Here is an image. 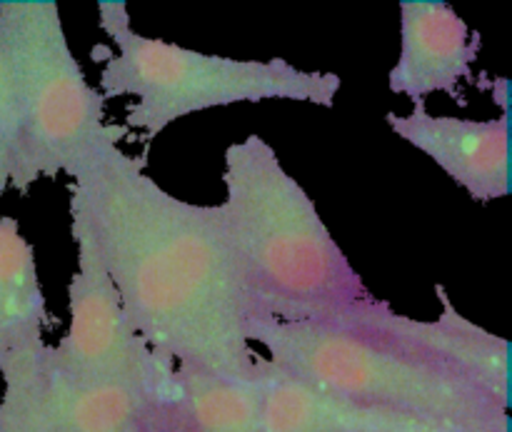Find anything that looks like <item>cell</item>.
I'll use <instances>...</instances> for the list:
<instances>
[{
    "label": "cell",
    "instance_id": "1",
    "mask_svg": "<svg viewBox=\"0 0 512 432\" xmlns=\"http://www.w3.org/2000/svg\"><path fill=\"white\" fill-rule=\"evenodd\" d=\"M70 223L93 240L125 318L180 368L250 380L260 355L243 275L218 205H193L145 173V153L95 148L70 170Z\"/></svg>",
    "mask_w": 512,
    "mask_h": 432
},
{
    "label": "cell",
    "instance_id": "2",
    "mask_svg": "<svg viewBox=\"0 0 512 432\" xmlns=\"http://www.w3.org/2000/svg\"><path fill=\"white\" fill-rule=\"evenodd\" d=\"M223 215L253 318L338 323L375 295L330 235L310 195L260 135L225 148Z\"/></svg>",
    "mask_w": 512,
    "mask_h": 432
},
{
    "label": "cell",
    "instance_id": "3",
    "mask_svg": "<svg viewBox=\"0 0 512 432\" xmlns=\"http://www.w3.org/2000/svg\"><path fill=\"white\" fill-rule=\"evenodd\" d=\"M248 343H258L278 368L348 403L510 432V408L433 355L368 325L250 318Z\"/></svg>",
    "mask_w": 512,
    "mask_h": 432
},
{
    "label": "cell",
    "instance_id": "4",
    "mask_svg": "<svg viewBox=\"0 0 512 432\" xmlns=\"http://www.w3.org/2000/svg\"><path fill=\"white\" fill-rule=\"evenodd\" d=\"M118 53L105 45L100 70L103 98H133L125 110V128L153 140L185 115L235 103L298 100L333 108L343 85L335 73H308L283 58L233 60L180 48L160 38H145L133 28L110 35Z\"/></svg>",
    "mask_w": 512,
    "mask_h": 432
},
{
    "label": "cell",
    "instance_id": "5",
    "mask_svg": "<svg viewBox=\"0 0 512 432\" xmlns=\"http://www.w3.org/2000/svg\"><path fill=\"white\" fill-rule=\"evenodd\" d=\"M0 40L18 85L23 145L13 190L70 173L105 143H120L125 125L105 123V98L85 80L65 38L60 10L40 0L0 3Z\"/></svg>",
    "mask_w": 512,
    "mask_h": 432
},
{
    "label": "cell",
    "instance_id": "6",
    "mask_svg": "<svg viewBox=\"0 0 512 432\" xmlns=\"http://www.w3.org/2000/svg\"><path fill=\"white\" fill-rule=\"evenodd\" d=\"M70 233L78 248V270L68 285L70 323L58 345H45L48 363L78 383L118 385L160 403L175 365L160 360L128 323L88 233L75 223Z\"/></svg>",
    "mask_w": 512,
    "mask_h": 432
},
{
    "label": "cell",
    "instance_id": "7",
    "mask_svg": "<svg viewBox=\"0 0 512 432\" xmlns=\"http://www.w3.org/2000/svg\"><path fill=\"white\" fill-rule=\"evenodd\" d=\"M0 375V432H158V400L65 378L45 348L5 365Z\"/></svg>",
    "mask_w": 512,
    "mask_h": 432
},
{
    "label": "cell",
    "instance_id": "8",
    "mask_svg": "<svg viewBox=\"0 0 512 432\" xmlns=\"http://www.w3.org/2000/svg\"><path fill=\"white\" fill-rule=\"evenodd\" d=\"M393 133L428 155L478 203L510 195V128L508 118L468 120L433 115L425 103L413 113H388Z\"/></svg>",
    "mask_w": 512,
    "mask_h": 432
},
{
    "label": "cell",
    "instance_id": "9",
    "mask_svg": "<svg viewBox=\"0 0 512 432\" xmlns=\"http://www.w3.org/2000/svg\"><path fill=\"white\" fill-rule=\"evenodd\" d=\"M443 313L438 320H415L390 308L385 300L375 298L345 323H360L380 333L393 335L423 353L433 355L443 365L453 368L470 383L510 408V345L500 335L488 333L473 320L463 318L438 288Z\"/></svg>",
    "mask_w": 512,
    "mask_h": 432
},
{
    "label": "cell",
    "instance_id": "10",
    "mask_svg": "<svg viewBox=\"0 0 512 432\" xmlns=\"http://www.w3.org/2000/svg\"><path fill=\"white\" fill-rule=\"evenodd\" d=\"M480 40L448 3H400V55L388 73V88L420 100L430 93L458 95V85L473 75Z\"/></svg>",
    "mask_w": 512,
    "mask_h": 432
},
{
    "label": "cell",
    "instance_id": "11",
    "mask_svg": "<svg viewBox=\"0 0 512 432\" xmlns=\"http://www.w3.org/2000/svg\"><path fill=\"white\" fill-rule=\"evenodd\" d=\"M260 378L175 365L158 403V432H260Z\"/></svg>",
    "mask_w": 512,
    "mask_h": 432
},
{
    "label": "cell",
    "instance_id": "12",
    "mask_svg": "<svg viewBox=\"0 0 512 432\" xmlns=\"http://www.w3.org/2000/svg\"><path fill=\"white\" fill-rule=\"evenodd\" d=\"M48 323L35 253L13 218L0 215V368L45 348Z\"/></svg>",
    "mask_w": 512,
    "mask_h": 432
},
{
    "label": "cell",
    "instance_id": "13",
    "mask_svg": "<svg viewBox=\"0 0 512 432\" xmlns=\"http://www.w3.org/2000/svg\"><path fill=\"white\" fill-rule=\"evenodd\" d=\"M260 432H355L378 408L325 393L260 355Z\"/></svg>",
    "mask_w": 512,
    "mask_h": 432
},
{
    "label": "cell",
    "instance_id": "14",
    "mask_svg": "<svg viewBox=\"0 0 512 432\" xmlns=\"http://www.w3.org/2000/svg\"><path fill=\"white\" fill-rule=\"evenodd\" d=\"M23 145V123H20L18 85H15L13 63L0 40V193L15 185Z\"/></svg>",
    "mask_w": 512,
    "mask_h": 432
},
{
    "label": "cell",
    "instance_id": "15",
    "mask_svg": "<svg viewBox=\"0 0 512 432\" xmlns=\"http://www.w3.org/2000/svg\"><path fill=\"white\" fill-rule=\"evenodd\" d=\"M355 432H483L460 428L453 423H440V420L418 418V415L395 413V410H375L368 423L360 425Z\"/></svg>",
    "mask_w": 512,
    "mask_h": 432
},
{
    "label": "cell",
    "instance_id": "16",
    "mask_svg": "<svg viewBox=\"0 0 512 432\" xmlns=\"http://www.w3.org/2000/svg\"><path fill=\"white\" fill-rule=\"evenodd\" d=\"M98 20H100V28H103V33L113 35L118 33V30H125V28H133L130 25V8L125 3H120V0H103V3H98Z\"/></svg>",
    "mask_w": 512,
    "mask_h": 432
}]
</instances>
